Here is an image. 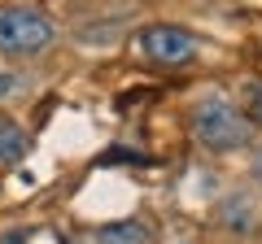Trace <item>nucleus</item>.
<instances>
[{
    "label": "nucleus",
    "instance_id": "3",
    "mask_svg": "<svg viewBox=\"0 0 262 244\" xmlns=\"http://www.w3.org/2000/svg\"><path fill=\"white\" fill-rule=\"evenodd\" d=\"M136 48H140V57H149L153 66H188L201 53V44L179 27H144Z\"/></svg>",
    "mask_w": 262,
    "mask_h": 244
},
{
    "label": "nucleus",
    "instance_id": "8",
    "mask_svg": "<svg viewBox=\"0 0 262 244\" xmlns=\"http://www.w3.org/2000/svg\"><path fill=\"white\" fill-rule=\"evenodd\" d=\"M22 87H27V79H22V75H13V70H0V105L13 101Z\"/></svg>",
    "mask_w": 262,
    "mask_h": 244
},
{
    "label": "nucleus",
    "instance_id": "4",
    "mask_svg": "<svg viewBox=\"0 0 262 244\" xmlns=\"http://www.w3.org/2000/svg\"><path fill=\"white\" fill-rule=\"evenodd\" d=\"M258 201L249 197V192H232V197H223V205H219V223H223V231L232 235H253L258 231Z\"/></svg>",
    "mask_w": 262,
    "mask_h": 244
},
{
    "label": "nucleus",
    "instance_id": "5",
    "mask_svg": "<svg viewBox=\"0 0 262 244\" xmlns=\"http://www.w3.org/2000/svg\"><path fill=\"white\" fill-rule=\"evenodd\" d=\"M96 244H149V227L136 223V218L105 223V227H96Z\"/></svg>",
    "mask_w": 262,
    "mask_h": 244
},
{
    "label": "nucleus",
    "instance_id": "7",
    "mask_svg": "<svg viewBox=\"0 0 262 244\" xmlns=\"http://www.w3.org/2000/svg\"><path fill=\"white\" fill-rule=\"evenodd\" d=\"M245 118L262 127V83H245Z\"/></svg>",
    "mask_w": 262,
    "mask_h": 244
},
{
    "label": "nucleus",
    "instance_id": "2",
    "mask_svg": "<svg viewBox=\"0 0 262 244\" xmlns=\"http://www.w3.org/2000/svg\"><path fill=\"white\" fill-rule=\"evenodd\" d=\"M53 44H57V27L44 9H31V5H5L0 9V53L39 57Z\"/></svg>",
    "mask_w": 262,
    "mask_h": 244
},
{
    "label": "nucleus",
    "instance_id": "1",
    "mask_svg": "<svg viewBox=\"0 0 262 244\" xmlns=\"http://www.w3.org/2000/svg\"><path fill=\"white\" fill-rule=\"evenodd\" d=\"M192 135L201 149L210 153H241L253 140V122L245 118V109H236L223 96H206L192 109Z\"/></svg>",
    "mask_w": 262,
    "mask_h": 244
},
{
    "label": "nucleus",
    "instance_id": "6",
    "mask_svg": "<svg viewBox=\"0 0 262 244\" xmlns=\"http://www.w3.org/2000/svg\"><path fill=\"white\" fill-rule=\"evenodd\" d=\"M27 149H31L27 131H22L13 118H0V161H5V166H13V161L27 157Z\"/></svg>",
    "mask_w": 262,
    "mask_h": 244
},
{
    "label": "nucleus",
    "instance_id": "9",
    "mask_svg": "<svg viewBox=\"0 0 262 244\" xmlns=\"http://www.w3.org/2000/svg\"><path fill=\"white\" fill-rule=\"evenodd\" d=\"M253 175H258V183H262V153H258V161H253Z\"/></svg>",
    "mask_w": 262,
    "mask_h": 244
}]
</instances>
